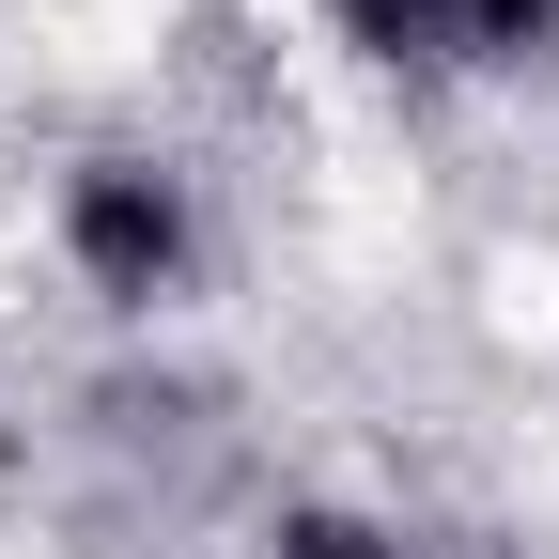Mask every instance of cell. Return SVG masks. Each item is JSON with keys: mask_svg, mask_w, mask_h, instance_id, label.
Returning <instances> with one entry per match:
<instances>
[{"mask_svg": "<svg viewBox=\"0 0 559 559\" xmlns=\"http://www.w3.org/2000/svg\"><path fill=\"white\" fill-rule=\"evenodd\" d=\"M187 249H202L187 234V187L156 156H79V171H62V264H79L109 311H156L187 280Z\"/></svg>", "mask_w": 559, "mask_h": 559, "instance_id": "obj_1", "label": "cell"}, {"mask_svg": "<svg viewBox=\"0 0 559 559\" xmlns=\"http://www.w3.org/2000/svg\"><path fill=\"white\" fill-rule=\"evenodd\" d=\"M342 32H358L373 62H404V47H466V0H342Z\"/></svg>", "mask_w": 559, "mask_h": 559, "instance_id": "obj_2", "label": "cell"}]
</instances>
